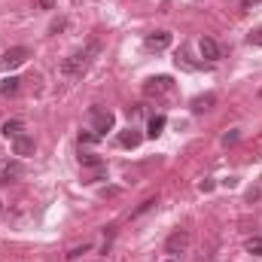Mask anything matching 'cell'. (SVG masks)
Masks as SVG:
<instances>
[{"mask_svg": "<svg viewBox=\"0 0 262 262\" xmlns=\"http://www.w3.org/2000/svg\"><path fill=\"white\" fill-rule=\"evenodd\" d=\"M98 43H89L85 49H76L73 55H67L64 61H61V73L64 76H82L85 70H89V64H92V55H98Z\"/></svg>", "mask_w": 262, "mask_h": 262, "instance_id": "cell-1", "label": "cell"}, {"mask_svg": "<svg viewBox=\"0 0 262 262\" xmlns=\"http://www.w3.org/2000/svg\"><path fill=\"white\" fill-rule=\"evenodd\" d=\"M85 119H89V125H92V131H95L98 137H104L107 131H113V125H116V116H113V110H107V107H101V104L89 107Z\"/></svg>", "mask_w": 262, "mask_h": 262, "instance_id": "cell-2", "label": "cell"}, {"mask_svg": "<svg viewBox=\"0 0 262 262\" xmlns=\"http://www.w3.org/2000/svg\"><path fill=\"white\" fill-rule=\"evenodd\" d=\"M28 58H31V49H28V46H9V49L0 55V70H3V73H9V70L21 67Z\"/></svg>", "mask_w": 262, "mask_h": 262, "instance_id": "cell-3", "label": "cell"}, {"mask_svg": "<svg viewBox=\"0 0 262 262\" xmlns=\"http://www.w3.org/2000/svg\"><path fill=\"white\" fill-rule=\"evenodd\" d=\"M174 92V79L171 76H149L143 82V98H165Z\"/></svg>", "mask_w": 262, "mask_h": 262, "instance_id": "cell-4", "label": "cell"}, {"mask_svg": "<svg viewBox=\"0 0 262 262\" xmlns=\"http://www.w3.org/2000/svg\"><path fill=\"white\" fill-rule=\"evenodd\" d=\"M189 244H192V235H189L186 229H177V232L165 241V253L180 256V253H186V250H189Z\"/></svg>", "mask_w": 262, "mask_h": 262, "instance_id": "cell-5", "label": "cell"}, {"mask_svg": "<svg viewBox=\"0 0 262 262\" xmlns=\"http://www.w3.org/2000/svg\"><path fill=\"white\" fill-rule=\"evenodd\" d=\"M171 43H174V34H171V31H152V34H146V40H143V46H146L149 52H165Z\"/></svg>", "mask_w": 262, "mask_h": 262, "instance_id": "cell-6", "label": "cell"}, {"mask_svg": "<svg viewBox=\"0 0 262 262\" xmlns=\"http://www.w3.org/2000/svg\"><path fill=\"white\" fill-rule=\"evenodd\" d=\"M34 149H37V140H34V134L21 131L18 137H12V156H21V159H28V156H34Z\"/></svg>", "mask_w": 262, "mask_h": 262, "instance_id": "cell-7", "label": "cell"}, {"mask_svg": "<svg viewBox=\"0 0 262 262\" xmlns=\"http://www.w3.org/2000/svg\"><path fill=\"white\" fill-rule=\"evenodd\" d=\"M198 52H201L204 61H220V58H223V46H220L213 37H201V40H198Z\"/></svg>", "mask_w": 262, "mask_h": 262, "instance_id": "cell-8", "label": "cell"}, {"mask_svg": "<svg viewBox=\"0 0 262 262\" xmlns=\"http://www.w3.org/2000/svg\"><path fill=\"white\" fill-rule=\"evenodd\" d=\"M21 174H25V165H21V162H6V165L0 168V183H3V186H6V183H15Z\"/></svg>", "mask_w": 262, "mask_h": 262, "instance_id": "cell-9", "label": "cell"}, {"mask_svg": "<svg viewBox=\"0 0 262 262\" xmlns=\"http://www.w3.org/2000/svg\"><path fill=\"white\" fill-rule=\"evenodd\" d=\"M140 140H143V134H140L137 128L119 131V146H125V149H137V146H140Z\"/></svg>", "mask_w": 262, "mask_h": 262, "instance_id": "cell-10", "label": "cell"}, {"mask_svg": "<svg viewBox=\"0 0 262 262\" xmlns=\"http://www.w3.org/2000/svg\"><path fill=\"white\" fill-rule=\"evenodd\" d=\"M213 104H216V95H213V92H207V95H198L195 101H192V110H195V113H207Z\"/></svg>", "mask_w": 262, "mask_h": 262, "instance_id": "cell-11", "label": "cell"}, {"mask_svg": "<svg viewBox=\"0 0 262 262\" xmlns=\"http://www.w3.org/2000/svg\"><path fill=\"white\" fill-rule=\"evenodd\" d=\"M0 131H3V137H9V140H12V137H18V134L25 131V122H21V119H6Z\"/></svg>", "mask_w": 262, "mask_h": 262, "instance_id": "cell-12", "label": "cell"}, {"mask_svg": "<svg viewBox=\"0 0 262 262\" xmlns=\"http://www.w3.org/2000/svg\"><path fill=\"white\" fill-rule=\"evenodd\" d=\"M18 89H21V79H18V76H9V79H3V85H0V95H3V98H12V95H18Z\"/></svg>", "mask_w": 262, "mask_h": 262, "instance_id": "cell-13", "label": "cell"}, {"mask_svg": "<svg viewBox=\"0 0 262 262\" xmlns=\"http://www.w3.org/2000/svg\"><path fill=\"white\" fill-rule=\"evenodd\" d=\"M79 165L82 168H104V159L98 152H79Z\"/></svg>", "mask_w": 262, "mask_h": 262, "instance_id": "cell-14", "label": "cell"}, {"mask_svg": "<svg viewBox=\"0 0 262 262\" xmlns=\"http://www.w3.org/2000/svg\"><path fill=\"white\" fill-rule=\"evenodd\" d=\"M107 177V165L104 168H82V180L85 183H98V180H104Z\"/></svg>", "mask_w": 262, "mask_h": 262, "instance_id": "cell-15", "label": "cell"}, {"mask_svg": "<svg viewBox=\"0 0 262 262\" xmlns=\"http://www.w3.org/2000/svg\"><path fill=\"white\" fill-rule=\"evenodd\" d=\"M165 122H168L165 116H152V119L146 122V134H149V137H159V134L165 131Z\"/></svg>", "mask_w": 262, "mask_h": 262, "instance_id": "cell-16", "label": "cell"}, {"mask_svg": "<svg viewBox=\"0 0 262 262\" xmlns=\"http://www.w3.org/2000/svg\"><path fill=\"white\" fill-rule=\"evenodd\" d=\"M247 253H253V256H262V238L259 235H253V238H247Z\"/></svg>", "mask_w": 262, "mask_h": 262, "instance_id": "cell-17", "label": "cell"}, {"mask_svg": "<svg viewBox=\"0 0 262 262\" xmlns=\"http://www.w3.org/2000/svg\"><path fill=\"white\" fill-rule=\"evenodd\" d=\"M156 204H159V201H156V198H146V201H143V204H140V207H137V210H131V220H134V216H140V213H146V210H152V207H156Z\"/></svg>", "mask_w": 262, "mask_h": 262, "instance_id": "cell-18", "label": "cell"}, {"mask_svg": "<svg viewBox=\"0 0 262 262\" xmlns=\"http://www.w3.org/2000/svg\"><path fill=\"white\" fill-rule=\"evenodd\" d=\"M89 250H92V241H85L82 247H73V250H67V259H79V256H82V253H89Z\"/></svg>", "mask_w": 262, "mask_h": 262, "instance_id": "cell-19", "label": "cell"}, {"mask_svg": "<svg viewBox=\"0 0 262 262\" xmlns=\"http://www.w3.org/2000/svg\"><path fill=\"white\" fill-rule=\"evenodd\" d=\"M98 140H101V137H98L95 131H82V134H79V146H89V143H98Z\"/></svg>", "mask_w": 262, "mask_h": 262, "instance_id": "cell-20", "label": "cell"}, {"mask_svg": "<svg viewBox=\"0 0 262 262\" xmlns=\"http://www.w3.org/2000/svg\"><path fill=\"white\" fill-rule=\"evenodd\" d=\"M247 43H250V46H262V28H253V31L247 34Z\"/></svg>", "mask_w": 262, "mask_h": 262, "instance_id": "cell-21", "label": "cell"}, {"mask_svg": "<svg viewBox=\"0 0 262 262\" xmlns=\"http://www.w3.org/2000/svg\"><path fill=\"white\" fill-rule=\"evenodd\" d=\"M238 137H241V134H238L235 128L226 131V134H223V146H232V143H238Z\"/></svg>", "mask_w": 262, "mask_h": 262, "instance_id": "cell-22", "label": "cell"}, {"mask_svg": "<svg viewBox=\"0 0 262 262\" xmlns=\"http://www.w3.org/2000/svg\"><path fill=\"white\" fill-rule=\"evenodd\" d=\"M58 31H64V18H58V21L49 25V34H58Z\"/></svg>", "mask_w": 262, "mask_h": 262, "instance_id": "cell-23", "label": "cell"}, {"mask_svg": "<svg viewBox=\"0 0 262 262\" xmlns=\"http://www.w3.org/2000/svg\"><path fill=\"white\" fill-rule=\"evenodd\" d=\"M198 189H201V192H210V189H213V180H201Z\"/></svg>", "mask_w": 262, "mask_h": 262, "instance_id": "cell-24", "label": "cell"}, {"mask_svg": "<svg viewBox=\"0 0 262 262\" xmlns=\"http://www.w3.org/2000/svg\"><path fill=\"white\" fill-rule=\"evenodd\" d=\"M55 3H58V0H37V6H40V9H52Z\"/></svg>", "mask_w": 262, "mask_h": 262, "instance_id": "cell-25", "label": "cell"}, {"mask_svg": "<svg viewBox=\"0 0 262 262\" xmlns=\"http://www.w3.org/2000/svg\"><path fill=\"white\" fill-rule=\"evenodd\" d=\"M259 195H262V189H250V192H247V201H256Z\"/></svg>", "mask_w": 262, "mask_h": 262, "instance_id": "cell-26", "label": "cell"}, {"mask_svg": "<svg viewBox=\"0 0 262 262\" xmlns=\"http://www.w3.org/2000/svg\"><path fill=\"white\" fill-rule=\"evenodd\" d=\"M256 3H262V0H244V6H256Z\"/></svg>", "mask_w": 262, "mask_h": 262, "instance_id": "cell-27", "label": "cell"}, {"mask_svg": "<svg viewBox=\"0 0 262 262\" xmlns=\"http://www.w3.org/2000/svg\"><path fill=\"white\" fill-rule=\"evenodd\" d=\"M168 262H177V259H174V256H171V259H168Z\"/></svg>", "mask_w": 262, "mask_h": 262, "instance_id": "cell-28", "label": "cell"}]
</instances>
